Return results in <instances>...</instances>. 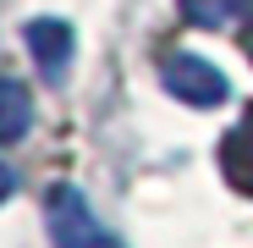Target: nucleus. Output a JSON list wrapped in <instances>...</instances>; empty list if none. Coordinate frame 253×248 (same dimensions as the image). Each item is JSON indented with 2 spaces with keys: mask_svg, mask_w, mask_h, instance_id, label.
Here are the masks:
<instances>
[{
  "mask_svg": "<svg viewBox=\"0 0 253 248\" xmlns=\"http://www.w3.org/2000/svg\"><path fill=\"white\" fill-rule=\"evenodd\" d=\"M28 127H33V94H28V83L0 77V144H22Z\"/></svg>",
  "mask_w": 253,
  "mask_h": 248,
  "instance_id": "obj_5",
  "label": "nucleus"
},
{
  "mask_svg": "<svg viewBox=\"0 0 253 248\" xmlns=\"http://www.w3.org/2000/svg\"><path fill=\"white\" fill-rule=\"evenodd\" d=\"M220 177H226L237 193L253 198V110L220 138Z\"/></svg>",
  "mask_w": 253,
  "mask_h": 248,
  "instance_id": "obj_4",
  "label": "nucleus"
},
{
  "mask_svg": "<svg viewBox=\"0 0 253 248\" xmlns=\"http://www.w3.org/2000/svg\"><path fill=\"white\" fill-rule=\"evenodd\" d=\"M176 6L193 28H226V22L253 17V0H176Z\"/></svg>",
  "mask_w": 253,
  "mask_h": 248,
  "instance_id": "obj_6",
  "label": "nucleus"
},
{
  "mask_svg": "<svg viewBox=\"0 0 253 248\" xmlns=\"http://www.w3.org/2000/svg\"><path fill=\"white\" fill-rule=\"evenodd\" d=\"M248 55H253V33H248Z\"/></svg>",
  "mask_w": 253,
  "mask_h": 248,
  "instance_id": "obj_8",
  "label": "nucleus"
},
{
  "mask_svg": "<svg viewBox=\"0 0 253 248\" xmlns=\"http://www.w3.org/2000/svg\"><path fill=\"white\" fill-rule=\"evenodd\" d=\"M44 221H50V243L55 248H121L88 210V198H83L72 182H55L50 198H44Z\"/></svg>",
  "mask_w": 253,
  "mask_h": 248,
  "instance_id": "obj_1",
  "label": "nucleus"
},
{
  "mask_svg": "<svg viewBox=\"0 0 253 248\" xmlns=\"http://www.w3.org/2000/svg\"><path fill=\"white\" fill-rule=\"evenodd\" d=\"M11 193H17V171H11V165H6V160H0V204H6Z\"/></svg>",
  "mask_w": 253,
  "mask_h": 248,
  "instance_id": "obj_7",
  "label": "nucleus"
},
{
  "mask_svg": "<svg viewBox=\"0 0 253 248\" xmlns=\"http://www.w3.org/2000/svg\"><path fill=\"white\" fill-rule=\"evenodd\" d=\"M160 83H165V94H176L182 105H193V110H209V105H226V94H231V83H226V72L215 66V61H204V55H165V66H160Z\"/></svg>",
  "mask_w": 253,
  "mask_h": 248,
  "instance_id": "obj_2",
  "label": "nucleus"
},
{
  "mask_svg": "<svg viewBox=\"0 0 253 248\" xmlns=\"http://www.w3.org/2000/svg\"><path fill=\"white\" fill-rule=\"evenodd\" d=\"M22 39H28V50H33L39 72H44L50 83H66V72H72V50H77L72 22H61V17H33Z\"/></svg>",
  "mask_w": 253,
  "mask_h": 248,
  "instance_id": "obj_3",
  "label": "nucleus"
}]
</instances>
